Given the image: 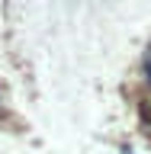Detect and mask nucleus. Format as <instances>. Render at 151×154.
Returning <instances> with one entry per match:
<instances>
[{
    "mask_svg": "<svg viewBox=\"0 0 151 154\" xmlns=\"http://www.w3.org/2000/svg\"><path fill=\"white\" fill-rule=\"evenodd\" d=\"M145 71H148V80H151V55H148V64H145Z\"/></svg>",
    "mask_w": 151,
    "mask_h": 154,
    "instance_id": "1",
    "label": "nucleus"
}]
</instances>
